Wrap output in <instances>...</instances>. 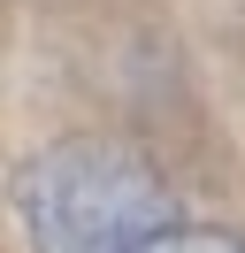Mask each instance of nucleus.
Here are the masks:
<instances>
[{"mask_svg":"<svg viewBox=\"0 0 245 253\" xmlns=\"http://www.w3.org/2000/svg\"><path fill=\"white\" fill-rule=\"evenodd\" d=\"M23 230L39 253H130L168 230V184L122 138H61L15 184Z\"/></svg>","mask_w":245,"mask_h":253,"instance_id":"1","label":"nucleus"},{"mask_svg":"<svg viewBox=\"0 0 245 253\" xmlns=\"http://www.w3.org/2000/svg\"><path fill=\"white\" fill-rule=\"evenodd\" d=\"M130 253H245V238L238 230H207V222H168V230H153Z\"/></svg>","mask_w":245,"mask_h":253,"instance_id":"2","label":"nucleus"}]
</instances>
